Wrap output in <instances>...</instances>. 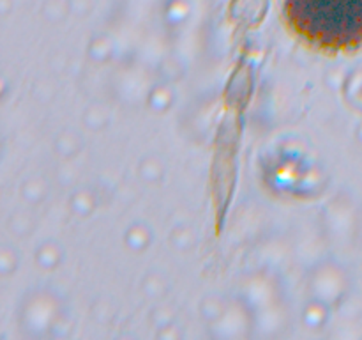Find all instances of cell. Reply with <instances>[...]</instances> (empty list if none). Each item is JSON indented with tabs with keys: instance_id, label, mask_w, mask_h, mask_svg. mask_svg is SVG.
Listing matches in <instances>:
<instances>
[{
	"instance_id": "obj_1",
	"label": "cell",
	"mask_w": 362,
	"mask_h": 340,
	"mask_svg": "<svg viewBox=\"0 0 362 340\" xmlns=\"http://www.w3.org/2000/svg\"><path fill=\"white\" fill-rule=\"evenodd\" d=\"M283 13L291 31L318 48L362 45V0H287Z\"/></svg>"
}]
</instances>
